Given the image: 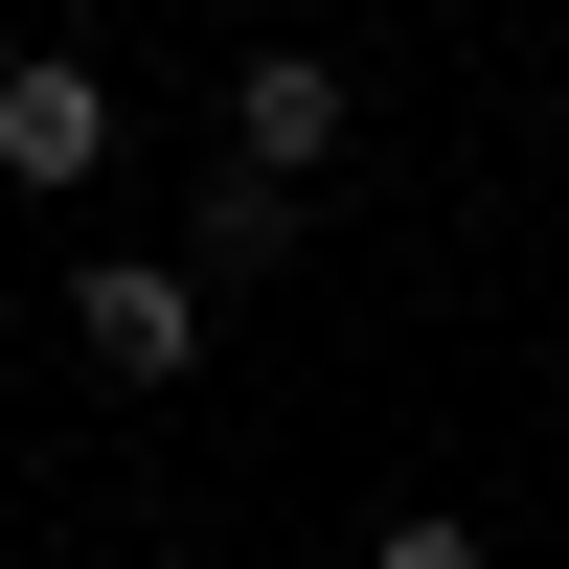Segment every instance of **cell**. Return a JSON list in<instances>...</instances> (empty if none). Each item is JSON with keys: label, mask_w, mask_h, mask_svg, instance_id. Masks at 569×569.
<instances>
[{"label": "cell", "mask_w": 569, "mask_h": 569, "mask_svg": "<svg viewBox=\"0 0 569 569\" xmlns=\"http://www.w3.org/2000/svg\"><path fill=\"white\" fill-rule=\"evenodd\" d=\"M69 342H91V388H182L206 365V273H160V251L69 273Z\"/></svg>", "instance_id": "1"}, {"label": "cell", "mask_w": 569, "mask_h": 569, "mask_svg": "<svg viewBox=\"0 0 569 569\" xmlns=\"http://www.w3.org/2000/svg\"><path fill=\"white\" fill-rule=\"evenodd\" d=\"M319 160H342V69H319V46H251V69H228V182L297 206Z\"/></svg>", "instance_id": "2"}, {"label": "cell", "mask_w": 569, "mask_h": 569, "mask_svg": "<svg viewBox=\"0 0 569 569\" xmlns=\"http://www.w3.org/2000/svg\"><path fill=\"white\" fill-rule=\"evenodd\" d=\"M91 160H114V91H91L69 46H23V69H0V182H46V206H69Z\"/></svg>", "instance_id": "3"}, {"label": "cell", "mask_w": 569, "mask_h": 569, "mask_svg": "<svg viewBox=\"0 0 569 569\" xmlns=\"http://www.w3.org/2000/svg\"><path fill=\"white\" fill-rule=\"evenodd\" d=\"M365 569H501L479 525H365Z\"/></svg>", "instance_id": "4"}]
</instances>
